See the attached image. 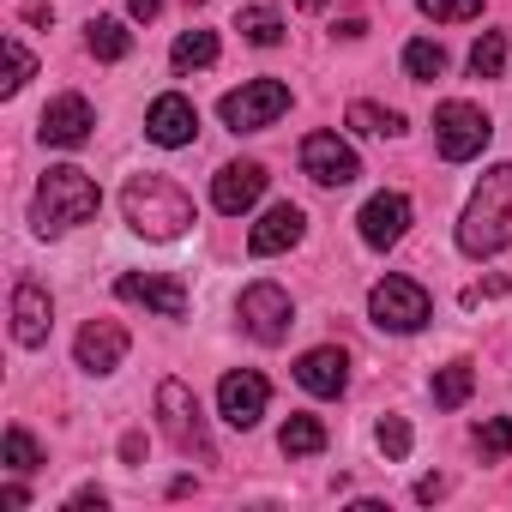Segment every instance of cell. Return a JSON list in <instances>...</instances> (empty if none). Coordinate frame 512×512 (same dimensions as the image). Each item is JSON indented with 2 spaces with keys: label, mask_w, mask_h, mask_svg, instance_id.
<instances>
[{
  "label": "cell",
  "mask_w": 512,
  "mask_h": 512,
  "mask_svg": "<svg viewBox=\"0 0 512 512\" xmlns=\"http://www.w3.org/2000/svg\"><path fill=\"white\" fill-rule=\"evenodd\" d=\"M458 247L470 260H488V253L512 247V163H494L476 181V193L458 217Z\"/></svg>",
  "instance_id": "6da1fadb"
},
{
  "label": "cell",
  "mask_w": 512,
  "mask_h": 512,
  "mask_svg": "<svg viewBox=\"0 0 512 512\" xmlns=\"http://www.w3.org/2000/svg\"><path fill=\"white\" fill-rule=\"evenodd\" d=\"M121 211L133 223V235H145V241H181L193 229V199L169 175H133L121 187Z\"/></svg>",
  "instance_id": "7a4b0ae2"
},
{
  "label": "cell",
  "mask_w": 512,
  "mask_h": 512,
  "mask_svg": "<svg viewBox=\"0 0 512 512\" xmlns=\"http://www.w3.org/2000/svg\"><path fill=\"white\" fill-rule=\"evenodd\" d=\"M97 211H103V193H97V181H91L85 169L61 163V169H49V175L37 181V205H31L37 235H67V229L91 223Z\"/></svg>",
  "instance_id": "3957f363"
},
{
  "label": "cell",
  "mask_w": 512,
  "mask_h": 512,
  "mask_svg": "<svg viewBox=\"0 0 512 512\" xmlns=\"http://www.w3.org/2000/svg\"><path fill=\"white\" fill-rule=\"evenodd\" d=\"M157 422H163V434L175 440V452H187V458H199V464H217V446H211V434H205L199 398H193L181 380H163V386H157Z\"/></svg>",
  "instance_id": "277c9868"
},
{
  "label": "cell",
  "mask_w": 512,
  "mask_h": 512,
  "mask_svg": "<svg viewBox=\"0 0 512 512\" xmlns=\"http://www.w3.org/2000/svg\"><path fill=\"white\" fill-rule=\"evenodd\" d=\"M488 139H494V121H488L476 103L452 97V103H440V109H434V145H440V157H446V163H470V157H482V151H488Z\"/></svg>",
  "instance_id": "5b68a950"
},
{
  "label": "cell",
  "mask_w": 512,
  "mask_h": 512,
  "mask_svg": "<svg viewBox=\"0 0 512 512\" xmlns=\"http://www.w3.org/2000/svg\"><path fill=\"white\" fill-rule=\"evenodd\" d=\"M284 109H290V85H284V79H247L241 91H229V97L217 103V115H223L229 133H260V127H272Z\"/></svg>",
  "instance_id": "8992f818"
},
{
  "label": "cell",
  "mask_w": 512,
  "mask_h": 512,
  "mask_svg": "<svg viewBox=\"0 0 512 512\" xmlns=\"http://www.w3.org/2000/svg\"><path fill=\"white\" fill-rule=\"evenodd\" d=\"M235 314H241V326H247L253 344H284L290 326H296V302L278 284H247L241 302H235Z\"/></svg>",
  "instance_id": "52a82bcc"
},
{
  "label": "cell",
  "mask_w": 512,
  "mask_h": 512,
  "mask_svg": "<svg viewBox=\"0 0 512 512\" xmlns=\"http://www.w3.org/2000/svg\"><path fill=\"white\" fill-rule=\"evenodd\" d=\"M368 314L380 332H422L428 326V290L416 278H380L368 290Z\"/></svg>",
  "instance_id": "ba28073f"
},
{
  "label": "cell",
  "mask_w": 512,
  "mask_h": 512,
  "mask_svg": "<svg viewBox=\"0 0 512 512\" xmlns=\"http://www.w3.org/2000/svg\"><path fill=\"white\" fill-rule=\"evenodd\" d=\"M266 404H272V386H266V374H253V368H229L223 380H217V410H223V422L229 428H260V416H266Z\"/></svg>",
  "instance_id": "9c48e42d"
},
{
  "label": "cell",
  "mask_w": 512,
  "mask_h": 512,
  "mask_svg": "<svg viewBox=\"0 0 512 512\" xmlns=\"http://www.w3.org/2000/svg\"><path fill=\"white\" fill-rule=\"evenodd\" d=\"M302 175L314 187H350L362 175V157L338 139V133H308L302 139Z\"/></svg>",
  "instance_id": "30bf717a"
},
{
  "label": "cell",
  "mask_w": 512,
  "mask_h": 512,
  "mask_svg": "<svg viewBox=\"0 0 512 512\" xmlns=\"http://www.w3.org/2000/svg\"><path fill=\"white\" fill-rule=\"evenodd\" d=\"M193 133H199V109H193L181 91H169V97H157V103L145 109V139H151V145L175 151V145H193Z\"/></svg>",
  "instance_id": "8fae6325"
},
{
  "label": "cell",
  "mask_w": 512,
  "mask_h": 512,
  "mask_svg": "<svg viewBox=\"0 0 512 512\" xmlns=\"http://www.w3.org/2000/svg\"><path fill=\"white\" fill-rule=\"evenodd\" d=\"M115 296H121V302H139V308H151V314H163V320H181V314H187V290H181L175 278L121 272V278H115Z\"/></svg>",
  "instance_id": "7c38bea8"
},
{
  "label": "cell",
  "mask_w": 512,
  "mask_h": 512,
  "mask_svg": "<svg viewBox=\"0 0 512 512\" xmlns=\"http://www.w3.org/2000/svg\"><path fill=\"white\" fill-rule=\"evenodd\" d=\"M73 356H79L85 374H115V368L127 362V326H121V320H91V326L79 332Z\"/></svg>",
  "instance_id": "4fadbf2b"
},
{
  "label": "cell",
  "mask_w": 512,
  "mask_h": 512,
  "mask_svg": "<svg viewBox=\"0 0 512 512\" xmlns=\"http://www.w3.org/2000/svg\"><path fill=\"white\" fill-rule=\"evenodd\" d=\"M356 229H362L368 247H398L404 229H410V199H404V193H374V199L362 205Z\"/></svg>",
  "instance_id": "5bb4252c"
},
{
  "label": "cell",
  "mask_w": 512,
  "mask_h": 512,
  "mask_svg": "<svg viewBox=\"0 0 512 512\" xmlns=\"http://www.w3.org/2000/svg\"><path fill=\"white\" fill-rule=\"evenodd\" d=\"M302 229H308V217H302V205H272L260 223H253V235H247V253L253 260H272V253H284V247H296L302 241Z\"/></svg>",
  "instance_id": "9a60e30c"
},
{
  "label": "cell",
  "mask_w": 512,
  "mask_h": 512,
  "mask_svg": "<svg viewBox=\"0 0 512 512\" xmlns=\"http://www.w3.org/2000/svg\"><path fill=\"white\" fill-rule=\"evenodd\" d=\"M260 193H266V169H260V163H223L217 181H211V205H217L223 217H241Z\"/></svg>",
  "instance_id": "2e32d148"
},
{
  "label": "cell",
  "mask_w": 512,
  "mask_h": 512,
  "mask_svg": "<svg viewBox=\"0 0 512 512\" xmlns=\"http://www.w3.org/2000/svg\"><path fill=\"white\" fill-rule=\"evenodd\" d=\"M91 127H97V109H91L85 97H55V103L43 109V127H37V133H43V145H67V151H73V145L91 139Z\"/></svg>",
  "instance_id": "e0dca14e"
},
{
  "label": "cell",
  "mask_w": 512,
  "mask_h": 512,
  "mask_svg": "<svg viewBox=\"0 0 512 512\" xmlns=\"http://www.w3.org/2000/svg\"><path fill=\"white\" fill-rule=\"evenodd\" d=\"M296 380H302V392H314V398H338V392L350 386V356H344L338 344H320V350H308V356L296 362Z\"/></svg>",
  "instance_id": "ac0fdd59"
},
{
  "label": "cell",
  "mask_w": 512,
  "mask_h": 512,
  "mask_svg": "<svg viewBox=\"0 0 512 512\" xmlns=\"http://www.w3.org/2000/svg\"><path fill=\"white\" fill-rule=\"evenodd\" d=\"M49 326H55V302H49V290L19 284V290H13V338H19L25 350H37V344H49Z\"/></svg>",
  "instance_id": "d6986e66"
},
{
  "label": "cell",
  "mask_w": 512,
  "mask_h": 512,
  "mask_svg": "<svg viewBox=\"0 0 512 512\" xmlns=\"http://www.w3.org/2000/svg\"><path fill=\"white\" fill-rule=\"evenodd\" d=\"M278 446H284V458H314V452H326V422L320 416H290L278 428Z\"/></svg>",
  "instance_id": "ffe728a7"
},
{
  "label": "cell",
  "mask_w": 512,
  "mask_h": 512,
  "mask_svg": "<svg viewBox=\"0 0 512 512\" xmlns=\"http://www.w3.org/2000/svg\"><path fill=\"white\" fill-rule=\"evenodd\" d=\"M85 43H91L97 61H127V55H133V31H127L121 19H91V25H85Z\"/></svg>",
  "instance_id": "44dd1931"
},
{
  "label": "cell",
  "mask_w": 512,
  "mask_h": 512,
  "mask_svg": "<svg viewBox=\"0 0 512 512\" xmlns=\"http://www.w3.org/2000/svg\"><path fill=\"white\" fill-rule=\"evenodd\" d=\"M235 31H241L253 49H278V43H284V19H278L272 7H241V13H235Z\"/></svg>",
  "instance_id": "7402d4cb"
},
{
  "label": "cell",
  "mask_w": 512,
  "mask_h": 512,
  "mask_svg": "<svg viewBox=\"0 0 512 512\" xmlns=\"http://www.w3.org/2000/svg\"><path fill=\"white\" fill-rule=\"evenodd\" d=\"M470 392H476V368H470V362H446V368L434 374V410H458Z\"/></svg>",
  "instance_id": "603a6c76"
},
{
  "label": "cell",
  "mask_w": 512,
  "mask_h": 512,
  "mask_svg": "<svg viewBox=\"0 0 512 512\" xmlns=\"http://www.w3.org/2000/svg\"><path fill=\"white\" fill-rule=\"evenodd\" d=\"M169 61H175V73H199V67L217 61V37L211 31H181L175 49H169Z\"/></svg>",
  "instance_id": "cb8c5ba5"
},
{
  "label": "cell",
  "mask_w": 512,
  "mask_h": 512,
  "mask_svg": "<svg viewBox=\"0 0 512 512\" xmlns=\"http://www.w3.org/2000/svg\"><path fill=\"white\" fill-rule=\"evenodd\" d=\"M404 73H410L416 85H428V79H440V73H446V49H440V43H428V37H416V43H404Z\"/></svg>",
  "instance_id": "d4e9b609"
},
{
  "label": "cell",
  "mask_w": 512,
  "mask_h": 512,
  "mask_svg": "<svg viewBox=\"0 0 512 512\" xmlns=\"http://www.w3.org/2000/svg\"><path fill=\"white\" fill-rule=\"evenodd\" d=\"M500 67H506V31H482L476 49H470V73L476 79H500Z\"/></svg>",
  "instance_id": "484cf974"
},
{
  "label": "cell",
  "mask_w": 512,
  "mask_h": 512,
  "mask_svg": "<svg viewBox=\"0 0 512 512\" xmlns=\"http://www.w3.org/2000/svg\"><path fill=\"white\" fill-rule=\"evenodd\" d=\"M7 470H13V476H31V470H43V446H37L25 428H7Z\"/></svg>",
  "instance_id": "4316f807"
},
{
  "label": "cell",
  "mask_w": 512,
  "mask_h": 512,
  "mask_svg": "<svg viewBox=\"0 0 512 512\" xmlns=\"http://www.w3.org/2000/svg\"><path fill=\"white\" fill-rule=\"evenodd\" d=\"M31 73H37V61L25 55V43H19V37H7V79H0V91L19 97V91L31 85Z\"/></svg>",
  "instance_id": "83f0119b"
},
{
  "label": "cell",
  "mask_w": 512,
  "mask_h": 512,
  "mask_svg": "<svg viewBox=\"0 0 512 512\" xmlns=\"http://www.w3.org/2000/svg\"><path fill=\"white\" fill-rule=\"evenodd\" d=\"M350 127L356 133H404V121L392 109H380V103H350Z\"/></svg>",
  "instance_id": "f1b7e54d"
},
{
  "label": "cell",
  "mask_w": 512,
  "mask_h": 512,
  "mask_svg": "<svg viewBox=\"0 0 512 512\" xmlns=\"http://www.w3.org/2000/svg\"><path fill=\"white\" fill-rule=\"evenodd\" d=\"M476 446H482V458H512V416H488L476 428Z\"/></svg>",
  "instance_id": "f546056e"
},
{
  "label": "cell",
  "mask_w": 512,
  "mask_h": 512,
  "mask_svg": "<svg viewBox=\"0 0 512 512\" xmlns=\"http://www.w3.org/2000/svg\"><path fill=\"white\" fill-rule=\"evenodd\" d=\"M416 7H422L434 25H464V19H482V0H416Z\"/></svg>",
  "instance_id": "4dcf8cb0"
},
{
  "label": "cell",
  "mask_w": 512,
  "mask_h": 512,
  "mask_svg": "<svg viewBox=\"0 0 512 512\" xmlns=\"http://www.w3.org/2000/svg\"><path fill=\"white\" fill-rule=\"evenodd\" d=\"M374 440H380V452H386L392 464H398V458H410V422H404V416H380Z\"/></svg>",
  "instance_id": "1f68e13d"
},
{
  "label": "cell",
  "mask_w": 512,
  "mask_h": 512,
  "mask_svg": "<svg viewBox=\"0 0 512 512\" xmlns=\"http://www.w3.org/2000/svg\"><path fill=\"white\" fill-rule=\"evenodd\" d=\"M440 494H446V476H422L416 482V500H440Z\"/></svg>",
  "instance_id": "d6a6232c"
},
{
  "label": "cell",
  "mask_w": 512,
  "mask_h": 512,
  "mask_svg": "<svg viewBox=\"0 0 512 512\" xmlns=\"http://www.w3.org/2000/svg\"><path fill=\"white\" fill-rule=\"evenodd\" d=\"M127 13H133V19H145V25H151V19H157V13H163V0H127Z\"/></svg>",
  "instance_id": "836d02e7"
},
{
  "label": "cell",
  "mask_w": 512,
  "mask_h": 512,
  "mask_svg": "<svg viewBox=\"0 0 512 512\" xmlns=\"http://www.w3.org/2000/svg\"><path fill=\"white\" fill-rule=\"evenodd\" d=\"M121 458H127V464H139V458H145V440H139V434H127V440H121Z\"/></svg>",
  "instance_id": "e575fe53"
},
{
  "label": "cell",
  "mask_w": 512,
  "mask_h": 512,
  "mask_svg": "<svg viewBox=\"0 0 512 512\" xmlns=\"http://www.w3.org/2000/svg\"><path fill=\"white\" fill-rule=\"evenodd\" d=\"M103 500H109V494H103V488H79V494H73V500H67V506H103Z\"/></svg>",
  "instance_id": "d590c367"
},
{
  "label": "cell",
  "mask_w": 512,
  "mask_h": 512,
  "mask_svg": "<svg viewBox=\"0 0 512 512\" xmlns=\"http://www.w3.org/2000/svg\"><path fill=\"white\" fill-rule=\"evenodd\" d=\"M296 7H326V0H296Z\"/></svg>",
  "instance_id": "8d00e7d4"
},
{
  "label": "cell",
  "mask_w": 512,
  "mask_h": 512,
  "mask_svg": "<svg viewBox=\"0 0 512 512\" xmlns=\"http://www.w3.org/2000/svg\"><path fill=\"white\" fill-rule=\"evenodd\" d=\"M187 7H199V0H187Z\"/></svg>",
  "instance_id": "74e56055"
}]
</instances>
